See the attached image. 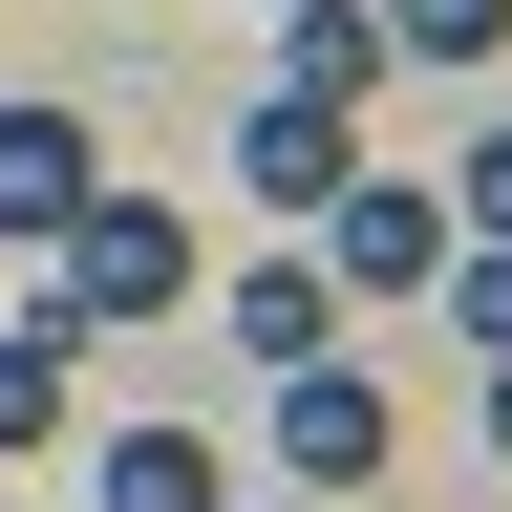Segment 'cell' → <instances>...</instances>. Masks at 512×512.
Returning <instances> with one entry per match:
<instances>
[{"instance_id": "obj_12", "label": "cell", "mask_w": 512, "mask_h": 512, "mask_svg": "<svg viewBox=\"0 0 512 512\" xmlns=\"http://www.w3.org/2000/svg\"><path fill=\"white\" fill-rule=\"evenodd\" d=\"M448 214H470V235H512V128H470V171H448Z\"/></svg>"}, {"instance_id": "obj_9", "label": "cell", "mask_w": 512, "mask_h": 512, "mask_svg": "<svg viewBox=\"0 0 512 512\" xmlns=\"http://www.w3.org/2000/svg\"><path fill=\"white\" fill-rule=\"evenodd\" d=\"M235 342H256V363H320V342H342V278H299V256H256V278H235Z\"/></svg>"}, {"instance_id": "obj_11", "label": "cell", "mask_w": 512, "mask_h": 512, "mask_svg": "<svg viewBox=\"0 0 512 512\" xmlns=\"http://www.w3.org/2000/svg\"><path fill=\"white\" fill-rule=\"evenodd\" d=\"M427 299H448V320H470V363H512V235H491V256H448V278H427Z\"/></svg>"}, {"instance_id": "obj_3", "label": "cell", "mask_w": 512, "mask_h": 512, "mask_svg": "<svg viewBox=\"0 0 512 512\" xmlns=\"http://www.w3.org/2000/svg\"><path fill=\"white\" fill-rule=\"evenodd\" d=\"M320 278H342V299H427V278H448V192L342 171V192H320Z\"/></svg>"}, {"instance_id": "obj_13", "label": "cell", "mask_w": 512, "mask_h": 512, "mask_svg": "<svg viewBox=\"0 0 512 512\" xmlns=\"http://www.w3.org/2000/svg\"><path fill=\"white\" fill-rule=\"evenodd\" d=\"M491 448H512V363H491Z\"/></svg>"}, {"instance_id": "obj_4", "label": "cell", "mask_w": 512, "mask_h": 512, "mask_svg": "<svg viewBox=\"0 0 512 512\" xmlns=\"http://www.w3.org/2000/svg\"><path fill=\"white\" fill-rule=\"evenodd\" d=\"M86 192H107V128H86V107H0V235L43 256Z\"/></svg>"}, {"instance_id": "obj_2", "label": "cell", "mask_w": 512, "mask_h": 512, "mask_svg": "<svg viewBox=\"0 0 512 512\" xmlns=\"http://www.w3.org/2000/svg\"><path fill=\"white\" fill-rule=\"evenodd\" d=\"M384 448H406V406H384V363H278V470L299 491H384Z\"/></svg>"}, {"instance_id": "obj_5", "label": "cell", "mask_w": 512, "mask_h": 512, "mask_svg": "<svg viewBox=\"0 0 512 512\" xmlns=\"http://www.w3.org/2000/svg\"><path fill=\"white\" fill-rule=\"evenodd\" d=\"M342 171H363V107H299V86H256V107H235V192H278V214H320Z\"/></svg>"}, {"instance_id": "obj_8", "label": "cell", "mask_w": 512, "mask_h": 512, "mask_svg": "<svg viewBox=\"0 0 512 512\" xmlns=\"http://www.w3.org/2000/svg\"><path fill=\"white\" fill-rule=\"evenodd\" d=\"M107 512H235L214 427H128V448H107Z\"/></svg>"}, {"instance_id": "obj_1", "label": "cell", "mask_w": 512, "mask_h": 512, "mask_svg": "<svg viewBox=\"0 0 512 512\" xmlns=\"http://www.w3.org/2000/svg\"><path fill=\"white\" fill-rule=\"evenodd\" d=\"M43 256H64V320H171L192 299V214H171V192H86Z\"/></svg>"}, {"instance_id": "obj_10", "label": "cell", "mask_w": 512, "mask_h": 512, "mask_svg": "<svg viewBox=\"0 0 512 512\" xmlns=\"http://www.w3.org/2000/svg\"><path fill=\"white\" fill-rule=\"evenodd\" d=\"M384 43H406V64H491V43H512V0H384Z\"/></svg>"}, {"instance_id": "obj_6", "label": "cell", "mask_w": 512, "mask_h": 512, "mask_svg": "<svg viewBox=\"0 0 512 512\" xmlns=\"http://www.w3.org/2000/svg\"><path fill=\"white\" fill-rule=\"evenodd\" d=\"M64 363H86V320H0V470H43V448H64Z\"/></svg>"}, {"instance_id": "obj_7", "label": "cell", "mask_w": 512, "mask_h": 512, "mask_svg": "<svg viewBox=\"0 0 512 512\" xmlns=\"http://www.w3.org/2000/svg\"><path fill=\"white\" fill-rule=\"evenodd\" d=\"M278 22H299V43H278L299 107H363V86H384V22H363V0H278Z\"/></svg>"}]
</instances>
